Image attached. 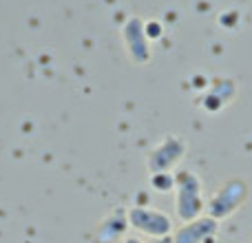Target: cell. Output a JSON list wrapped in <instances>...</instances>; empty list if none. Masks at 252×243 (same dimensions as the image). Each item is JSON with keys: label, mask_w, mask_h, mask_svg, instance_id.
<instances>
[{"label": "cell", "mask_w": 252, "mask_h": 243, "mask_svg": "<svg viewBox=\"0 0 252 243\" xmlns=\"http://www.w3.org/2000/svg\"><path fill=\"white\" fill-rule=\"evenodd\" d=\"M126 243H144V241H139V239H128Z\"/></svg>", "instance_id": "obj_9"}, {"label": "cell", "mask_w": 252, "mask_h": 243, "mask_svg": "<svg viewBox=\"0 0 252 243\" xmlns=\"http://www.w3.org/2000/svg\"><path fill=\"white\" fill-rule=\"evenodd\" d=\"M235 95H237L235 80L217 78V80H213L208 93H206L204 100H201V106H204L206 111H210V113H217V111H221L223 106L230 104V102L235 100Z\"/></svg>", "instance_id": "obj_6"}, {"label": "cell", "mask_w": 252, "mask_h": 243, "mask_svg": "<svg viewBox=\"0 0 252 243\" xmlns=\"http://www.w3.org/2000/svg\"><path fill=\"white\" fill-rule=\"evenodd\" d=\"M159 243H175L173 239H170V237L168 235H166V237H159Z\"/></svg>", "instance_id": "obj_8"}, {"label": "cell", "mask_w": 252, "mask_h": 243, "mask_svg": "<svg viewBox=\"0 0 252 243\" xmlns=\"http://www.w3.org/2000/svg\"><path fill=\"white\" fill-rule=\"evenodd\" d=\"M186 155V144L179 137H166L148 157V168L155 173H168L179 164Z\"/></svg>", "instance_id": "obj_4"}, {"label": "cell", "mask_w": 252, "mask_h": 243, "mask_svg": "<svg viewBox=\"0 0 252 243\" xmlns=\"http://www.w3.org/2000/svg\"><path fill=\"white\" fill-rule=\"evenodd\" d=\"M175 210L184 223L206 214L204 186L199 177L190 170H179L175 175Z\"/></svg>", "instance_id": "obj_1"}, {"label": "cell", "mask_w": 252, "mask_h": 243, "mask_svg": "<svg viewBox=\"0 0 252 243\" xmlns=\"http://www.w3.org/2000/svg\"><path fill=\"white\" fill-rule=\"evenodd\" d=\"M219 232V221L208 214L199 219L184 223L177 232H175V243H215Z\"/></svg>", "instance_id": "obj_5"}, {"label": "cell", "mask_w": 252, "mask_h": 243, "mask_svg": "<svg viewBox=\"0 0 252 243\" xmlns=\"http://www.w3.org/2000/svg\"><path fill=\"white\" fill-rule=\"evenodd\" d=\"M153 186L157 192H170L175 188V177L170 173H155L153 175Z\"/></svg>", "instance_id": "obj_7"}, {"label": "cell", "mask_w": 252, "mask_h": 243, "mask_svg": "<svg viewBox=\"0 0 252 243\" xmlns=\"http://www.w3.org/2000/svg\"><path fill=\"white\" fill-rule=\"evenodd\" d=\"M128 221L139 232L157 237V239L170 235V230H173V221H170L168 214L159 213V210H153V208H133L128 214Z\"/></svg>", "instance_id": "obj_3"}, {"label": "cell", "mask_w": 252, "mask_h": 243, "mask_svg": "<svg viewBox=\"0 0 252 243\" xmlns=\"http://www.w3.org/2000/svg\"><path fill=\"white\" fill-rule=\"evenodd\" d=\"M248 197H250L248 182H244V179H228L206 201V214L217 219V221H223V219L232 217L235 213H239L246 206Z\"/></svg>", "instance_id": "obj_2"}]
</instances>
